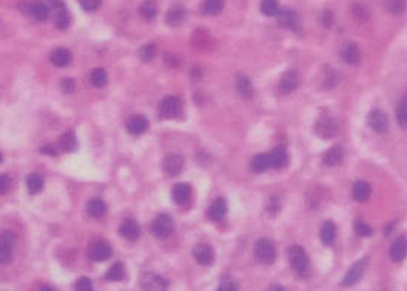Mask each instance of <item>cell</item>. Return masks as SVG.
<instances>
[{"mask_svg": "<svg viewBox=\"0 0 407 291\" xmlns=\"http://www.w3.org/2000/svg\"><path fill=\"white\" fill-rule=\"evenodd\" d=\"M354 229H355V232H357V235L360 236H370L372 235V232H373V229L367 225V223L361 222V221H358V222H355V226H354Z\"/></svg>", "mask_w": 407, "mask_h": 291, "instance_id": "cell-41", "label": "cell"}, {"mask_svg": "<svg viewBox=\"0 0 407 291\" xmlns=\"http://www.w3.org/2000/svg\"><path fill=\"white\" fill-rule=\"evenodd\" d=\"M261 11H262V14L267 15V16H276L277 12L280 11L279 2L277 0H262Z\"/></svg>", "mask_w": 407, "mask_h": 291, "instance_id": "cell-36", "label": "cell"}, {"mask_svg": "<svg viewBox=\"0 0 407 291\" xmlns=\"http://www.w3.org/2000/svg\"><path fill=\"white\" fill-rule=\"evenodd\" d=\"M51 62H52L55 67L64 68V67H67V65L71 62V52L70 51H67V49H64V47H59V49H56V51L52 52V55H51Z\"/></svg>", "mask_w": 407, "mask_h": 291, "instance_id": "cell-23", "label": "cell"}, {"mask_svg": "<svg viewBox=\"0 0 407 291\" xmlns=\"http://www.w3.org/2000/svg\"><path fill=\"white\" fill-rule=\"evenodd\" d=\"M42 153L49 154V155H56V151L54 147H44V148L42 150Z\"/></svg>", "mask_w": 407, "mask_h": 291, "instance_id": "cell-48", "label": "cell"}, {"mask_svg": "<svg viewBox=\"0 0 407 291\" xmlns=\"http://www.w3.org/2000/svg\"><path fill=\"white\" fill-rule=\"evenodd\" d=\"M315 130H317V135L322 136L323 139L333 138L339 130V126L335 118L329 117V115H323L315 126Z\"/></svg>", "mask_w": 407, "mask_h": 291, "instance_id": "cell-7", "label": "cell"}, {"mask_svg": "<svg viewBox=\"0 0 407 291\" xmlns=\"http://www.w3.org/2000/svg\"><path fill=\"white\" fill-rule=\"evenodd\" d=\"M49 8L59 11V9L65 8V3H64V0H49Z\"/></svg>", "mask_w": 407, "mask_h": 291, "instance_id": "cell-47", "label": "cell"}, {"mask_svg": "<svg viewBox=\"0 0 407 291\" xmlns=\"http://www.w3.org/2000/svg\"><path fill=\"white\" fill-rule=\"evenodd\" d=\"M86 208H87V213H89L92 217H101V216H104L105 211H107V204H105L101 198H92V200H89V203H87Z\"/></svg>", "mask_w": 407, "mask_h": 291, "instance_id": "cell-24", "label": "cell"}, {"mask_svg": "<svg viewBox=\"0 0 407 291\" xmlns=\"http://www.w3.org/2000/svg\"><path fill=\"white\" fill-rule=\"evenodd\" d=\"M225 213H227V204H225V201L222 198H216V200L211 204L209 211H208L209 217H211L213 222H219V221H222Z\"/></svg>", "mask_w": 407, "mask_h": 291, "instance_id": "cell-22", "label": "cell"}, {"mask_svg": "<svg viewBox=\"0 0 407 291\" xmlns=\"http://www.w3.org/2000/svg\"><path fill=\"white\" fill-rule=\"evenodd\" d=\"M123 277H125V268L122 263H114L107 272L108 281H120L123 279Z\"/></svg>", "mask_w": 407, "mask_h": 291, "instance_id": "cell-37", "label": "cell"}, {"mask_svg": "<svg viewBox=\"0 0 407 291\" xmlns=\"http://www.w3.org/2000/svg\"><path fill=\"white\" fill-rule=\"evenodd\" d=\"M120 235L127 241H137L141 235V228L133 219H126L120 225Z\"/></svg>", "mask_w": 407, "mask_h": 291, "instance_id": "cell-13", "label": "cell"}, {"mask_svg": "<svg viewBox=\"0 0 407 291\" xmlns=\"http://www.w3.org/2000/svg\"><path fill=\"white\" fill-rule=\"evenodd\" d=\"M61 87H62V90L65 93H71V92H74L76 84H74V80H71V79H64L62 83H61Z\"/></svg>", "mask_w": 407, "mask_h": 291, "instance_id": "cell-46", "label": "cell"}, {"mask_svg": "<svg viewBox=\"0 0 407 291\" xmlns=\"http://www.w3.org/2000/svg\"><path fill=\"white\" fill-rule=\"evenodd\" d=\"M80 2V5H82V8H83L84 11H87V12H92V11H97V9H99V6H101V0H79Z\"/></svg>", "mask_w": 407, "mask_h": 291, "instance_id": "cell-43", "label": "cell"}, {"mask_svg": "<svg viewBox=\"0 0 407 291\" xmlns=\"http://www.w3.org/2000/svg\"><path fill=\"white\" fill-rule=\"evenodd\" d=\"M127 132L132 135H142L148 129V120L142 115H135L127 122Z\"/></svg>", "mask_w": 407, "mask_h": 291, "instance_id": "cell-20", "label": "cell"}, {"mask_svg": "<svg viewBox=\"0 0 407 291\" xmlns=\"http://www.w3.org/2000/svg\"><path fill=\"white\" fill-rule=\"evenodd\" d=\"M55 24L56 27L61 28V30H65V28L70 26V14L67 12L65 8L56 11V16H55Z\"/></svg>", "mask_w": 407, "mask_h": 291, "instance_id": "cell-38", "label": "cell"}, {"mask_svg": "<svg viewBox=\"0 0 407 291\" xmlns=\"http://www.w3.org/2000/svg\"><path fill=\"white\" fill-rule=\"evenodd\" d=\"M94 288V284L91 282L89 278H80L77 282H76V290L79 291H89Z\"/></svg>", "mask_w": 407, "mask_h": 291, "instance_id": "cell-44", "label": "cell"}, {"mask_svg": "<svg viewBox=\"0 0 407 291\" xmlns=\"http://www.w3.org/2000/svg\"><path fill=\"white\" fill-rule=\"evenodd\" d=\"M184 19H185V11L181 6H173L168 12V22L173 27L183 24Z\"/></svg>", "mask_w": 407, "mask_h": 291, "instance_id": "cell-30", "label": "cell"}, {"mask_svg": "<svg viewBox=\"0 0 407 291\" xmlns=\"http://www.w3.org/2000/svg\"><path fill=\"white\" fill-rule=\"evenodd\" d=\"M0 163H2V154H0Z\"/></svg>", "mask_w": 407, "mask_h": 291, "instance_id": "cell-50", "label": "cell"}, {"mask_svg": "<svg viewBox=\"0 0 407 291\" xmlns=\"http://www.w3.org/2000/svg\"><path fill=\"white\" fill-rule=\"evenodd\" d=\"M194 259L197 260V263L203 264V266H209L215 259V253L209 244H198L196 249H194Z\"/></svg>", "mask_w": 407, "mask_h": 291, "instance_id": "cell-14", "label": "cell"}, {"mask_svg": "<svg viewBox=\"0 0 407 291\" xmlns=\"http://www.w3.org/2000/svg\"><path fill=\"white\" fill-rule=\"evenodd\" d=\"M352 14L358 21H366L369 18V12H367L366 6H363V5H355L352 8Z\"/></svg>", "mask_w": 407, "mask_h": 291, "instance_id": "cell-42", "label": "cell"}, {"mask_svg": "<svg viewBox=\"0 0 407 291\" xmlns=\"http://www.w3.org/2000/svg\"><path fill=\"white\" fill-rule=\"evenodd\" d=\"M141 287L144 290H165L168 287V282L155 274H144L141 278Z\"/></svg>", "mask_w": 407, "mask_h": 291, "instance_id": "cell-11", "label": "cell"}, {"mask_svg": "<svg viewBox=\"0 0 407 291\" xmlns=\"http://www.w3.org/2000/svg\"><path fill=\"white\" fill-rule=\"evenodd\" d=\"M342 160H344V150L341 147H337V145L336 147H332L324 155V163L327 166H337V164L342 163Z\"/></svg>", "mask_w": 407, "mask_h": 291, "instance_id": "cell-26", "label": "cell"}, {"mask_svg": "<svg viewBox=\"0 0 407 291\" xmlns=\"http://www.w3.org/2000/svg\"><path fill=\"white\" fill-rule=\"evenodd\" d=\"M397 118H398V123L403 129L407 130V98L403 99V102L400 104L398 107V111H397Z\"/></svg>", "mask_w": 407, "mask_h": 291, "instance_id": "cell-40", "label": "cell"}, {"mask_svg": "<svg viewBox=\"0 0 407 291\" xmlns=\"http://www.w3.org/2000/svg\"><path fill=\"white\" fill-rule=\"evenodd\" d=\"M390 254H391V259L394 262H401L404 260L407 256V238L406 236H400L397 238L391 246L390 250Z\"/></svg>", "mask_w": 407, "mask_h": 291, "instance_id": "cell-16", "label": "cell"}, {"mask_svg": "<svg viewBox=\"0 0 407 291\" xmlns=\"http://www.w3.org/2000/svg\"><path fill=\"white\" fill-rule=\"evenodd\" d=\"M299 84V76L296 71H287L281 76L280 83H279V92L283 95L292 93Z\"/></svg>", "mask_w": 407, "mask_h": 291, "instance_id": "cell-10", "label": "cell"}, {"mask_svg": "<svg viewBox=\"0 0 407 291\" xmlns=\"http://www.w3.org/2000/svg\"><path fill=\"white\" fill-rule=\"evenodd\" d=\"M370 194H372V188H370V185H369L367 182H365V180L357 182V183L354 185V188H352V197H354V200L358 201V203H365V201H367L369 197H370Z\"/></svg>", "mask_w": 407, "mask_h": 291, "instance_id": "cell-21", "label": "cell"}, {"mask_svg": "<svg viewBox=\"0 0 407 291\" xmlns=\"http://www.w3.org/2000/svg\"><path fill=\"white\" fill-rule=\"evenodd\" d=\"M184 160L183 157L176 155V154H170L165 158L163 161V170L165 173H168L169 176H176L183 172Z\"/></svg>", "mask_w": 407, "mask_h": 291, "instance_id": "cell-12", "label": "cell"}, {"mask_svg": "<svg viewBox=\"0 0 407 291\" xmlns=\"http://www.w3.org/2000/svg\"><path fill=\"white\" fill-rule=\"evenodd\" d=\"M111 247L108 243L105 241H97L91 246V250H89V256L92 260L95 262H104L107 259L111 257Z\"/></svg>", "mask_w": 407, "mask_h": 291, "instance_id": "cell-9", "label": "cell"}, {"mask_svg": "<svg viewBox=\"0 0 407 291\" xmlns=\"http://www.w3.org/2000/svg\"><path fill=\"white\" fill-rule=\"evenodd\" d=\"M236 87L239 90V93L246 99H251L253 96V86L251 80L246 76H239L237 82H236Z\"/></svg>", "mask_w": 407, "mask_h": 291, "instance_id": "cell-27", "label": "cell"}, {"mask_svg": "<svg viewBox=\"0 0 407 291\" xmlns=\"http://www.w3.org/2000/svg\"><path fill=\"white\" fill-rule=\"evenodd\" d=\"M15 235L11 231H5L0 235V263L8 264L14 259Z\"/></svg>", "mask_w": 407, "mask_h": 291, "instance_id": "cell-4", "label": "cell"}, {"mask_svg": "<svg viewBox=\"0 0 407 291\" xmlns=\"http://www.w3.org/2000/svg\"><path fill=\"white\" fill-rule=\"evenodd\" d=\"M172 197L173 201L179 206L187 204L188 200L191 198V186L188 183H178L175 185V188L172 189Z\"/></svg>", "mask_w": 407, "mask_h": 291, "instance_id": "cell-17", "label": "cell"}, {"mask_svg": "<svg viewBox=\"0 0 407 291\" xmlns=\"http://www.w3.org/2000/svg\"><path fill=\"white\" fill-rule=\"evenodd\" d=\"M289 262L292 269L299 275H305L309 271V259L307 251L299 246H292L289 249Z\"/></svg>", "mask_w": 407, "mask_h": 291, "instance_id": "cell-2", "label": "cell"}, {"mask_svg": "<svg viewBox=\"0 0 407 291\" xmlns=\"http://www.w3.org/2000/svg\"><path fill=\"white\" fill-rule=\"evenodd\" d=\"M255 254L256 259L264 264H271L276 257H277V251H276V246L273 244V241L269 239H259L255 246Z\"/></svg>", "mask_w": 407, "mask_h": 291, "instance_id": "cell-3", "label": "cell"}, {"mask_svg": "<svg viewBox=\"0 0 407 291\" xmlns=\"http://www.w3.org/2000/svg\"><path fill=\"white\" fill-rule=\"evenodd\" d=\"M11 188V179L6 175H0V195H5Z\"/></svg>", "mask_w": 407, "mask_h": 291, "instance_id": "cell-45", "label": "cell"}, {"mask_svg": "<svg viewBox=\"0 0 407 291\" xmlns=\"http://www.w3.org/2000/svg\"><path fill=\"white\" fill-rule=\"evenodd\" d=\"M157 11H159V9H157V3H155L154 0H145L140 8L141 15H142L144 18H147V19L154 18L155 15H157Z\"/></svg>", "mask_w": 407, "mask_h": 291, "instance_id": "cell-32", "label": "cell"}, {"mask_svg": "<svg viewBox=\"0 0 407 291\" xmlns=\"http://www.w3.org/2000/svg\"><path fill=\"white\" fill-rule=\"evenodd\" d=\"M366 264H367V259H363V260L352 264L351 268H350V271L347 272L345 278H344L342 284L344 285H352V284H355L361 278V275L365 274Z\"/></svg>", "mask_w": 407, "mask_h": 291, "instance_id": "cell-15", "label": "cell"}, {"mask_svg": "<svg viewBox=\"0 0 407 291\" xmlns=\"http://www.w3.org/2000/svg\"><path fill=\"white\" fill-rule=\"evenodd\" d=\"M342 58L345 59L347 64H357L360 61V51H358L357 44L348 43L342 51Z\"/></svg>", "mask_w": 407, "mask_h": 291, "instance_id": "cell-28", "label": "cell"}, {"mask_svg": "<svg viewBox=\"0 0 407 291\" xmlns=\"http://www.w3.org/2000/svg\"><path fill=\"white\" fill-rule=\"evenodd\" d=\"M181 111H183V102L176 96L165 98L159 105V112L163 118H175L181 114Z\"/></svg>", "mask_w": 407, "mask_h": 291, "instance_id": "cell-6", "label": "cell"}, {"mask_svg": "<svg viewBox=\"0 0 407 291\" xmlns=\"http://www.w3.org/2000/svg\"><path fill=\"white\" fill-rule=\"evenodd\" d=\"M287 164V153L284 148H276L273 153L259 154L252 158L251 168L255 172H265L271 168H281Z\"/></svg>", "mask_w": 407, "mask_h": 291, "instance_id": "cell-1", "label": "cell"}, {"mask_svg": "<svg viewBox=\"0 0 407 291\" xmlns=\"http://www.w3.org/2000/svg\"><path fill=\"white\" fill-rule=\"evenodd\" d=\"M277 24L283 28H295L298 24V16H296L295 11L292 9H280L277 15Z\"/></svg>", "mask_w": 407, "mask_h": 291, "instance_id": "cell-18", "label": "cell"}, {"mask_svg": "<svg viewBox=\"0 0 407 291\" xmlns=\"http://www.w3.org/2000/svg\"><path fill=\"white\" fill-rule=\"evenodd\" d=\"M30 15L37 21H46L49 16V5H46L42 0H36L30 3Z\"/></svg>", "mask_w": 407, "mask_h": 291, "instance_id": "cell-19", "label": "cell"}, {"mask_svg": "<svg viewBox=\"0 0 407 291\" xmlns=\"http://www.w3.org/2000/svg\"><path fill=\"white\" fill-rule=\"evenodd\" d=\"M89 79H91V83H92V86H95V87H102V86H105L107 84V72L104 71L102 68H95L92 72H91V76H89Z\"/></svg>", "mask_w": 407, "mask_h": 291, "instance_id": "cell-33", "label": "cell"}, {"mask_svg": "<svg viewBox=\"0 0 407 291\" xmlns=\"http://www.w3.org/2000/svg\"><path fill=\"white\" fill-rule=\"evenodd\" d=\"M225 2L224 0H205L201 5V12L205 15H218L222 12L224 9Z\"/></svg>", "mask_w": 407, "mask_h": 291, "instance_id": "cell-25", "label": "cell"}, {"mask_svg": "<svg viewBox=\"0 0 407 291\" xmlns=\"http://www.w3.org/2000/svg\"><path fill=\"white\" fill-rule=\"evenodd\" d=\"M43 185H44V183H43V178L40 175H37V173L30 175V178H28L27 180V188L30 194L36 195L39 194V192H42Z\"/></svg>", "mask_w": 407, "mask_h": 291, "instance_id": "cell-31", "label": "cell"}, {"mask_svg": "<svg viewBox=\"0 0 407 291\" xmlns=\"http://www.w3.org/2000/svg\"><path fill=\"white\" fill-rule=\"evenodd\" d=\"M61 148L64 151H67V153L74 151L77 148V139H76L73 132H67L65 135H62V138H61Z\"/></svg>", "mask_w": 407, "mask_h": 291, "instance_id": "cell-35", "label": "cell"}, {"mask_svg": "<svg viewBox=\"0 0 407 291\" xmlns=\"http://www.w3.org/2000/svg\"><path fill=\"white\" fill-rule=\"evenodd\" d=\"M406 0H387L385 2V8L388 12H391L393 15H400L406 11Z\"/></svg>", "mask_w": 407, "mask_h": 291, "instance_id": "cell-34", "label": "cell"}, {"mask_svg": "<svg viewBox=\"0 0 407 291\" xmlns=\"http://www.w3.org/2000/svg\"><path fill=\"white\" fill-rule=\"evenodd\" d=\"M151 232L159 239L168 238L173 232V221L169 217L168 214H159L151 225Z\"/></svg>", "mask_w": 407, "mask_h": 291, "instance_id": "cell-5", "label": "cell"}, {"mask_svg": "<svg viewBox=\"0 0 407 291\" xmlns=\"http://www.w3.org/2000/svg\"><path fill=\"white\" fill-rule=\"evenodd\" d=\"M367 125L370 126L375 132L383 133L388 130V117L380 110H373L367 115Z\"/></svg>", "mask_w": 407, "mask_h": 291, "instance_id": "cell-8", "label": "cell"}, {"mask_svg": "<svg viewBox=\"0 0 407 291\" xmlns=\"http://www.w3.org/2000/svg\"><path fill=\"white\" fill-rule=\"evenodd\" d=\"M219 288H227V290H231V288H237V285H236V284H233V282H225V284H221V285H219Z\"/></svg>", "mask_w": 407, "mask_h": 291, "instance_id": "cell-49", "label": "cell"}, {"mask_svg": "<svg viewBox=\"0 0 407 291\" xmlns=\"http://www.w3.org/2000/svg\"><path fill=\"white\" fill-rule=\"evenodd\" d=\"M320 238L324 244H332L336 238V226L332 222H326L320 229Z\"/></svg>", "mask_w": 407, "mask_h": 291, "instance_id": "cell-29", "label": "cell"}, {"mask_svg": "<svg viewBox=\"0 0 407 291\" xmlns=\"http://www.w3.org/2000/svg\"><path fill=\"white\" fill-rule=\"evenodd\" d=\"M155 52H157V49H155V46L153 44V43H150V44H145L142 49L140 51V56L145 61V62H148V61H153L155 58Z\"/></svg>", "mask_w": 407, "mask_h": 291, "instance_id": "cell-39", "label": "cell"}]
</instances>
